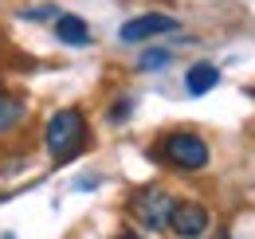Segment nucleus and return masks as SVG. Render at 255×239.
Wrapping results in <instances>:
<instances>
[{
	"instance_id": "obj_1",
	"label": "nucleus",
	"mask_w": 255,
	"mask_h": 239,
	"mask_svg": "<svg viewBox=\"0 0 255 239\" xmlns=\"http://www.w3.org/2000/svg\"><path fill=\"white\" fill-rule=\"evenodd\" d=\"M43 145L51 153V161H71V157H79V153L87 149V118H83V110H59V114H51L47 121V129H43Z\"/></svg>"
},
{
	"instance_id": "obj_2",
	"label": "nucleus",
	"mask_w": 255,
	"mask_h": 239,
	"mask_svg": "<svg viewBox=\"0 0 255 239\" xmlns=\"http://www.w3.org/2000/svg\"><path fill=\"white\" fill-rule=\"evenodd\" d=\"M161 161L165 165H173V169H185V173H196V169H204L208 165V157H212V149H208V141L200 137V133H189V129H177V133H165L161 137Z\"/></svg>"
},
{
	"instance_id": "obj_3",
	"label": "nucleus",
	"mask_w": 255,
	"mask_h": 239,
	"mask_svg": "<svg viewBox=\"0 0 255 239\" xmlns=\"http://www.w3.org/2000/svg\"><path fill=\"white\" fill-rule=\"evenodd\" d=\"M173 196L157 188V184H149V188H141L133 200H129V216L145 228V232H165L169 228V212H173Z\"/></svg>"
},
{
	"instance_id": "obj_4",
	"label": "nucleus",
	"mask_w": 255,
	"mask_h": 239,
	"mask_svg": "<svg viewBox=\"0 0 255 239\" xmlns=\"http://www.w3.org/2000/svg\"><path fill=\"white\" fill-rule=\"evenodd\" d=\"M208 228H212V216L196 200H177L173 212H169V232L181 236V239H200Z\"/></svg>"
},
{
	"instance_id": "obj_5",
	"label": "nucleus",
	"mask_w": 255,
	"mask_h": 239,
	"mask_svg": "<svg viewBox=\"0 0 255 239\" xmlns=\"http://www.w3.org/2000/svg\"><path fill=\"white\" fill-rule=\"evenodd\" d=\"M181 24L173 20V16H165V12H145V16H133L122 24V43H141V39H153V35H169V31H177Z\"/></svg>"
},
{
	"instance_id": "obj_6",
	"label": "nucleus",
	"mask_w": 255,
	"mask_h": 239,
	"mask_svg": "<svg viewBox=\"0 0 255 239\" xmlns=\"http://www.w3.org/2000/svg\"><path fill=\"white\" fill-rule=\"evenodd\" d=\"M216 83H220V71H216L212 63H196V67H189V75H185V90H189L192 98L208 94Z\"/></svg>"
},
{
	"instance_id": "obj_7",
	"label": "nucleus",
	"mask_w": 255,
	"mask_h": 239,
	"mask_svg": "<svg viewBox=\"0 0 255 239\" xmlns=\"http://www.w3.org/2000/svg\"><path fill=\"white\" fill-rule=\"evenodd\" d=\"M55 35L71 43V47H83V43H91V28H87V20H79V16H55Z\"/></svg>"
},
{
	"instance_id": "obj_8",
	"label": "nucleus",
	"mask_w": 255,
	"mask_h": 239,
	"mask_svg": "<svg viewBox=\"0 0 255 239\" xmlns=\"http://www.w3.org/2000/svg\"><path fill=\"white\" fill-rule=\"evenodd\" d=\"M20 121H24V102L0 90V133H8V129H16Z\"/></svg>"
},
{
	"instance_id": "obj_9",
	"label": "nucleus",
	"mask_w": 255,
	"mask_h": 239,
	"mask_svg": "<svg viewBox=\"0 0 255 239\" xmlns=\"http://www.w3.org/2000/svg\"><path fill=\"white\" fill-rule=\"evenodd\" d=\"M169 59H173V51H165V47H153V51H145V55L137 59V67H141V71H161V67H165Z\"/></svg>"
},
{
	"instance_id": "obj_10",
	"label": "nucleus",
	"mask_w": 255,
	"mask_h": 239,
	"mask_svg": "<svg viewBox=\"0 0 255 239\" xmlns=\"http://www.w3.org/2000/svg\"><path fill=\"white\" fill-rule=\"evenodd\" d=\"M126 118H129V98H126V102H118V106L110 110V121H126Z\"/></svg>"
},
{
	"instance_id": "obj_11",
	"label": "nucleus",
	"mask_w": 255,
	"mask_h": 239,
	"mask_svg": "<svg viewBox=\"0 0 255 239\" xmlns=\"http://www.w3.org/2000/svg\"><path fill=\"white\" fill-rule=\"evenodd\" d=\"M118 239H133V236H118Z\"/></svg>"
},
{
	"instance_id": "obj_12",
	"label": "nucleus",
	"mask_w": 255,
	"mask_h": 239,
	"mask_svg": "<svg viewBox=\"0 0 255 239\" xmlns=\"http://www.w3.org/2000/svg\"><path fill=\"white\" fill-rule=\"evenodd\" d=\"M220 239H228V236H220Z\"/></svg>"
}]
</instances>
